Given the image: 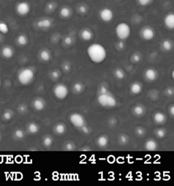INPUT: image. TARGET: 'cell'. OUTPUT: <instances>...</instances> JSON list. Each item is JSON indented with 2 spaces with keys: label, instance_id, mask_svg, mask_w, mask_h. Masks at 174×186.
<instances>
[{
  "label": "cell",
  "instance_id": "8",
  "mask_svg": "<svg viewBox=\"0 0 174 186\" xmlns=\"http://www.w3.org/2000/svg\"><path fill=\"white\" fill-rule=\"evenodd\" d=\"M70 122L74 125L75 128H81L82 126L85 125V119L82 115L79 113H73L70 115Z\"/></svg>",
  "mask_w": 174,
  "mask_h": 186
},
{
  "label": "cell",
  "instance_id": "48",
  "mask_svg": "<svg viewBox=\"0 0 174 186\" xmlns=\"http://www.w3.org/2000/svg\"><path fill=\"white\" fill-rule=\"evenodd\" d=\"M125 45L124 42H123V40H120V41H119V42H118L117 47H118V49L123 50L125 48Z\"/></svg>",
  "mask_w": 174,
  "mask_h": 186
},
{
  "label": "cell",
  "instance_id": "41",
  "mask_svg": "<svg viewBox=\"0 0 174 186\" xmlns=\"http://www.w3.org/2000/svg\"><path fill=\"white\" fill-rule=\"evenodd\" d=\"M47 10L49 11V12H52L55 10L56 8V4L53 3V2H50V3L48 4L47 5Z\"/></svg>",
  "mask_w": 174,
  "mask_h": 186
},
{
  "label": "cell",
  "instance_id": "26",
  "mask_svg": "<svg viewBox=\"0 0 174 186\" xmlns=\"http://www.w3.org/2000/svg\"><path fill=\"white\" fill-rule=\"evenodd\" d=\"M9 32V27L6 23L0 20V33L6 34Z\"/></svg>",
  "mask_w": 174,
  "mask_h": 186
},
{
  "label": "cell",
  "instance_id": "5",
  "mask_svg": "<svg viewBox=\"0 0 174 186\" xmlns=\"http://www.w3.org/2000/svg\"><path fill=\"white\" fill-rule=\"evenodd\" d=\"M53 92L57 98L59 100H64L68 96L69 89L65 85L58 84L54 87Z\"/></svg>",
  "mask_w": 174,
  "mask_h": 186
},
{
  "label": "cell",
  "instance_id": "36",
  "mask_svg": "<svg viewBox=\"0 0 174 186\" xmlns=\"http://www.w3.org/2000/svg\"><path fill=\"white\" fill-rule=\"evenodd\" d=\"M14 135L17 139H21L25 136V134H24L23 131H22V130H19V129L15 131Z\"/></svg>",
  "mask_w": 174,
  "mask_h": 186
},
{
  "label": "cell",
  "instance_id": "10",
  "mask_svg": "<svg viewBox=\"0 0 174 186\" xmlns=\"http://www.w3.org/2000/svg\"><path fill=\"white\" fill-rule=\"evenodd\" d=\"M164 24L169 29L174 28V15L172 13H168L164 18Z\"/></svg>",
  "mask_w": 174,
  "mask_h": 186
},
{
  "label": "cell",
  "instance_id": "15",
  "mask_svg": "<svg viewBox=\"0 0 174 186\" xmlns=\"http://www.w3.org/2000/svg\"><path fill=\"white\" fill-rule=\"evenodd\" d=\"M143 86L140 82H134L133 83L131 84V85L130 87V91L134 95H137L139 94L141 91H142Z\"/></svg>",
  "mask_w": 174,
  "mask_h": 186
},
{
  "label": "cell",
  "instance_id": "7",
  "mask_svg": "<svg viewBox=\"0 0 174 186\" xmlns=\"http://www.w3.org/2000/svg\"><path fill=\"white\" fill-rule=\"evenodd\" d=\"M114 13L112 9L109 8H104L102 9L99 12V18L102 21L109 23L113 20Z\"/></svg>",
  "mask_w": 174,
  "mask_h": 186
},
{
  "label": "cell",
  "instance_id": "9",
  "mask_svg": "<svg viewBox=\"0 0 174 186\" xmlns=\"http://www.w3.org/2000/svg\"><path fill=\"white\" fill-rule=\"evenodd\" d=\"M140 34L141 38H142L144 40L150 41L152 40L155 36V31L154 29L152 27L146 26L143 27L140 31Z\"/></svg>",
  "mask_w": 174,
  "mask_h": 186
},
{
  "label": "cell",
  "instance_id": "18",
  "mask_svg": "<svg viewBox=\"0 0 174 186\" xmlns=\"http://www.w3.org/2000/svg\"><path fill=\"white\" fill-rule=\"evenodd\" d=\"M145 148L146 150L150 151H153L157 150L158 148L157 143L154 141V140H152V139L148 140L145 143Z\"/></svg>",
  "mask_w": 174,
  "mask_h": 186
},
{
  "label": "cell",
  "instance_id": "20",
  "mask_svg": "<svg viewBox=\"0 0 174 186\" xmlns=\"http://www.w3.org/2000/svg\"><path fill=\"white\" fill-rule=\"evenodd\" d=\"M133 113L136 116L141 117L146 113V109L143 105H136L133 109Z\"/></svg>",
  "mask_w": 174,
  "mask_h": 186
},
{
  "label": "cell",
  "instance_id": "53",
  "mask_svg": "<svg viewBox=\"0 0 174 186\" xmlns=\"http://www.w3.org/2000/svg\"><path fill=\"white\" fill-rule=\"evenodd\" d=\"M1 38L0 37V42H1Z\"/></svg>",
  "mask_w": 174,
  "mask_h": 186
},
{
  "label": "cell",
  "instance_id": "46",
  "mask_svg": "<svg viewBox=\"0 0 174 186\" xmlns=\"http://www.w3.org/2000/svg\"><path fill=\"white\" fill-rule=\"evenodd\" d=\"M159 92H157V91H156V92H154V91H152V93H151V96H150V98L152 100H157L159 99V93H158Z\"/></svg>",
  "mask_w": 174,
  "mask_h": 186
},
{
  "label": "cell",
  "instance_id": "6",
  "mask_svg": "<svg viewBox=\"0 0 174 186\" xmlns=\"http://www.w3.org/2000/svg\"><path fill=\"white\" fill-rule=\"evenodd\" d=\"M16 12L22 17L27 16L31 12V5L27 1H20L16 6Z\"/></svg>",
  "mask_w": 174,
  "mask_h": 186
},
{
  "label": "cell",
  "instance_id": "52",
  "mask_svg": "<svg viewBox=\"0 0 174 186\" xmlns=\"http://www.w3.org/2000/svg\"><path fill=\"white\" fill-rule=\"evenodd\" d=\"M1 133H0V140H1Z\"/></svg>",
  "mask_w": 174,
  "mask_h": 186
},
{
  "label": "cell",
  "instance_id": "12",
  "mask_svg": "<svg viewBox=\"0 0 174 186\" xmlns=\"http://www.w3.org/2000/svg\"><path fill=\"white\" fill-rule=\"evenodd\" d=\"M146 79L149 81H154L158 78V73L154 69L149 68L145 72Z\"/></svg>",
  "mask_w": 174,
  "mask_h": 186
},
{
  "label": "cell",
  "instance_id": "2",
  "mask_svg": "<svg viewBox=\"0 0 174 186\" xmlns=\"http://www.w3.org/2000/svg\"><path fill=\"white\" fill-rule=\"evenodd\" d=\"M35 78L34 71L31 68H27L22 70L18 75V80L22 85H28L33 81Z\"/></svg>",
  "mask_w": 174,
  "mask_h": 186
},
{
  "label": "cell",
  "instance_id": "50",
  "mask_svg": "<svg viewBox=\"0 0 174 186\" xmlns=\"http://www.w3.org/2000/svg\"><path fill=\"white\" fill-rule=\"evenodd\" d=\"M166 93L168 96H172L173 94V89L172 88H167L166 90Z\"/></svg>",
  "mask_w": 174,
  "mask_h": 186
},
{
  "label": "cell",
  "instance_id": "3",
  "mask_svg": "<svg viewBox=\"0 0 174 186\" xmlns=\"http://www.w3.org/2000/svg\"><path fill=\"white\" fill-rule=\"evenodd\" d=\"M115 32L118 39L125 40L129 37L131 33L130 25L125 22H121L116 25Z\"/></svg>",
  "mask_w": 174,
  "mask_h": 186
},
{
  "label": "cell",
  "instance_id": "28",
  "mask_svg": "<svg viewBox=\"0 0 174 186\" xmlns=\"http://www.w3.org/2000/svg\"><path fill=\"white\" fill-rule=\"evenodd\" d=\"M14 116V112L12 111H11L10 109L6 110V111H4L3 114V118L5 119L6 121H10L13 118Z\"/></svg>",
  "mask_w": 174,
  "mask_h": 186
},
{
  "label": "cell",
  "instance_id": "4",
  "mask_svg": "<svg viewBox=\"0 0 174 186\" xmlns=\"http://www.w3.org/2000/svg\"><path fill=\"white\" fill-rule=\"evenodd\" d=\"M97 100L101 106L107 108H113L116 106V103H117L116 98L109 93L99 94Z\"/></svg>",
  "mask_w": 174,
  "mask_h": 186
},
{
  "label": "cell",
  "instance_id": "16",
  "mask_svg": "<svg viewBox=\"0 0 174 186\" xmlns=\"http://www.w3.org/2000/svg\"><path fill=\"white\" fill-rule=\"evenodd\" d=\"M52 24V21L49 19H42L38 20L37 25L39 28L41 29H47L50 28Z\"/></svg>",
  "mask_w": 174,
  "mask_h": 186
},
{
  "label": "cell",
  "instance_id": "29",
  "mask_svg": "<svg viewBox=\"0 0 174 186\" xmlns=\"http://www.w3.org/2000/svg\"><path fill=\"white\" fill-rule=\"evenodd\" d=\"M162 47L164 49V50H167V51H169V50H171V49H172V47H173L172 42L169 40H165L162 42Z\"/></svg>",
  "mask_w": 174,
  "mask_h": 186
},
{
  "label": "cell",
  "instance_id": "19",
  "mask_svg": "<svg viewBox=\"0 0 174 186\" xmlns=\"http://www.w3.org/2000/svg\"><path fill=\"white\" fill-rule=\"evenodd\" d=\"M59 14L63 19H68L72 15V10L68 6H63L59 10Z\"/></svg>",
  "mask_w": 174,
  "mask_h": 186
},
{
  "label": "cell",
  "instance_id": "34",
  "mask_svg": "<svg viewBox=\"0 0 174 186\" xmlns=\"http://www.w3.org/2000/svg\"><path fill=\"white\" fill-rule=\"evenodd\" d=\"M43 144L46 147H50L52 144V139L50 136H46L44 138L43 141Z\"/></svg>",
  "mask_w": 174,
  "mask_h": 186
},
{
  "label": "cell",
  "instance_id": "27",
  "mask_svg": "<svg viewBox=\"0 0 174 186\" xmlns=\"http://www.w3.org/2000/svg\"><path fill=\"white\" fill-rule=\"evenodd\" d=\"M114 74L118 79H123L125 77V73L124 72V70L121 68L116 69V70H114Z\"/></svg>",
  "mask_w": 174,
  "mask_h": 186
},
{
  "label": "cell",
  "instance_id": "24",
  "mask_svg": "<svg viewBox=\"0 0 174 186\" xmlns=\"http://www.w3.org/2000/svg\"><path fill=\"white\" fill-rule=\"evenodd\" d=\"M27 130H28L29 133L33 134L38 132L39 130H40V128H39V125L37 123L32 122L29 124L28 127H27Z\"/></svg>",
  "mask_w": 174,
  "mask_h": 186
},
{
  "label": "cell",
  "instance_id": "44",
  "mask_svg": "<svg viewBox=\"0 0 174 186\" xmlns=\"http://www.w3.org/2000/svg\"><path fill=\"white\" fill-rule=\"evenodd\" d=\"M65 149L67 151H73L75 149V145L72 143H67L65 144Z\"/></svg>",
  "mask_w": 174,
  "mask_h": 186
},
{
  "label": "cell",
  "instance_id": "1",
  "mask_svg": "<svg viewBox=\"0 0 174 186\" xmlns=\"http://www.w3.org/2000/svg\"><path fill=\"white\" fill-rule=\"evenodd\" d=\"M87 54L91 60L95 63H102L107 57L105 47L98 43H94L89 46L87 49Z\"/></svg>",
  "mask_w": 174,
  "mask_h": 186
},
{
  "label": "cell",
  "instance_id": "23",
  "mask_svg": "<svg viewBox=\"0 0 174 186\" xmlns=\"http://www.w3.org/2000/svg\"><path fill=\"white\" fill-rule=\"evenodd\" d=\"M109 143L108 138L106 136H101L97 139V144L101 147H105Z\"/></svg>",
  "mask_w": 174,
  "mask_h": 186
},
{
  "label": "cell",
  "instance_id": "47",
  "mask_svg": "<svg viewBox=\"0 0 174 186\" xmlns=\"http://www.w3.org/2000/svg\"><path fill=\"white\" fill-rule=\"evenodd\" d=\"M108 123L111 126H115L116 125V123H117V120H116V119L114 117L111 118L109 119Z\"/></svg>",
  "mask_w": 174,
  "mask_h": 186
},
{
  "label": "cell",
  "instance_id": "13",
  "mask_svg": "<svg viewBox=\"0 0 174 186\" xmlns=\"http://www.w3.org/2000/svg\"><path fill=\"white\" fill-rule=\"evenodd\" d=\"M33 106L36 111H42L46 106V102L42 98H36V99L33 100Z\"/></svg>",
  "mask_w": 174,
  "mask_h": 186
},
{
  "label": "cell",
  "instance_id": "42",
  "mask_svg": "<svg viewBox=\"0 0 174 186\" xmlns=\"http://www.w3.org/2000/svg\"><path fill=\"white\" fill-rule=\"evenodd\" d=\"M72 69V66H71V64L67 63V62H65L64 63V64L63 65V70L65 71V72H70Z\"/></svg>",
  "mask_w": 174,
  "mask_h": 186
},
{
  "label": "cell",
  "instance_id": "40",
  "mask_svg": "<svg viewBox=\"0 0 174 186\" xmlns=\"http://www.w3.org/2000/svg\"><path fill=\"white\" fill-rule=\"evenodd\" d=\"M137 1H138V3L139 4V5H141L142 6H146L152 3V1H153V0H137Z\"/></svg>",
  "mask_w": 174,
  "mask_h": 186
},
{
  "label": "cell",
  "instance_id": "35",
  "mask_svg": "<svg viewBox=\"0 0 174 186\" xmlns=\"http://www.w3.org/2000/svg\"><path fill=\"white\" fill-rule=\"evenodd\" d=\"M18 111H19L20 114H25L28 111V108L25 104H22L19 105V106L18 107Z\"/></svg>",
  "mask_w": 174,
  "mask_h": 186
},
{
  "label": "cell",
  "instance_id": "14",
  "mask_svg": "<svg viewBox=\"0 0 174 186\" xmlns=\"http://www.w3.org/2000/svg\"><path fill=\"white\" fill-rule=\"evenodd\" d=\"M80 37L83 40L89 41L93 38V32L88 28H84L80 31Z\"/></svg>",
  "mask_w": 174,
  "mask_h": 186
},
{
  "label": "cell",
  "instance_id": "25",
  "mask_svg": "<svg viewBox=\"0 0 174 186\" xmlns=\"http://www.w3.org/2000/svg\"><path fill=\"white\" fill-rule=\"evenodd\" d=\"M54 130H55L57 134H63L66 131V126L65 124H63L62 123H58L57 124L55 128H54Z\"/></svg>",
  "mask_w": 174,
  "mask_h": 186
},
{
  "label": "cell",
  "instance_id": "31",
  "mask_svg": "<svg viewBox=\"0 0 174 186\" xmlns=\"http://www.w3.org/2000/svg\"><path fill=\"white\" fill-rule=\"evenodd\" d=\"M135 132H136V134L137 136L141 137L144 136L146 134V130L143 127L141 126H138L136 128V130H135Z\"/></svg>",
  "mask_w": 174,
  "mask_h": 186
},
{
  "label": "cell",
  "instance_id": "11",
  "mask_svg": "<svg viewBox=\"0 0 174 186\" xmlns=\"http://www.w3.org/2000/svg\"><path fill=\"white\" fill-rule=\"evenodd\" d=\"M1 53L4 58L10 59L13 57L14 54V50L10 46H5V47L2 48Z\"/></svg>",
  "mask_w": 174,
  "mask_h": 186
},
{
  "label": "cell",
  "instance_id": "22",
  "mask_svg": "<svg viewBox=\"0 0 174 186\" xmlns=\"http://www.w3.org/2000/svg\"><path fill=\"white\" fill-rule=\"evenodd\" d=\"M17 42L20 46H26L29 42L28 37L25 34H20L17 38Z\"/></svg>",
  "mask_w": 174,
  "mask_h": 186
},
{
  "label": "cell",
  "instance_id": "21",
  "mask_svg": "<svg viewBox=\"0 0 174 186\" xmlns=\"http://www.w3.org/2000/svg\"><path fill=\"white\" fill-rule=\"evenodd\" d=\"M40 58L43 61H49L51 58V53L49 50L44 49L40 53Z\"/></svg>",
  "mask_w": 174,
  "mask_h": 186
},
{
  "label": "cell",
  "instance_id": "45",
  "mask_svg": "<svg viewBox=\"0 0 174 186\" xmlns=\"http://www.w3.org/2000/svg\"><path fill=\"white\" fill-rule=\"evenodd\" d=\"M99 92V94L107 93H108V89H107V88L106 86H102L100 87Z\"/></svg>",
  "mask_w": 174,
  "mask_h": 186
},
{
  "label": "cell",
  "instance_id": "30",
  "mask_svg": "<svg viewBox=\"0 0 174 186\" xmlns=\"http://www.w3.org/2000/svg\"><path fill=\"white\" fill-rule=\"evenodd\" d=\"M84 89V87L83 85V84L80 83V82H76V83L74 84V91L75 93H80L82 92Z\"/></svg>",
  "mask_w": 174,
  "mask_h": 186
},
{
  "label": "cell",
  "instance_id": "37",
  "mask_svg": "<svg viewBox=\"0 0 174 186\" xmlns=\"http://www.w3.org/2000/svg\"><path fill=\"white\" fill-rule=\"evenodd\" d=\"M78 10L79 13L81 14V15H85V14H86L87 11H88V9H87L86 6L84 5H80L78 7Z\"/></svg>",
  "mask_w": 174,
  "mask_h": 186
},
{
  "label": "cell",
  "instance_id": "17",
  "mask_svg": "<svg viewBox=\"0 0 174 186\" xmlns=\"http://www.w3.org/2000/svg\"><path fill=\"white\" fill-rule=\"evenodd\" d=\"M154 120L158 124H162L167 121V117L163 112H157L154 115Z\"/></svg>",
  "mask_w": 174,
  "mask_h": 186
},
{
  "label": "cell",
  "instance_id": "43",
  "mask_svg": "<svg viewBox=\"0 0 174 186\" xmlns=\"http://www.w3.org/2000/svg\"><path fill=\"white\" fill-rule=\"evenodd\" d=\"M64 43L66 45H71L73 43V38L71 36H67L64 39Z\"/></svg>",
  "mask_w": 174,
  "mask_h": 186
},
{
  "label": "cell",
  "instance_id": "51",
  "mask_svg": "<svg viewBox=\"0 0 174 186\" xmlns=\"http://www.w3.org/2000/svg\"><path fill=\"white\" fill-rule=\"evenodd\" d=\"M169 112L171 116H174V106L173 105L171 106V107L169 108Z\"/></svg>",
  "mask_w": 174,
  "mask_h": 186
},
{
  "label": "cell",
  "instance_id": "32",
  "mask_svg": "<svg viewBox=\"0 0 174 186\" xmlns=\"http://www.w3.org/2000/svg\"><path fill=\"white\" fill-rule=\"evenodd\" d=\"M156 135L159 137V138H164L165 136H166L167 134V132L166 130L163 129V128H159L156 130Z\"/></svg>",
  "mask_w": 174,
  "mask_h": 186
},
{
  "label": "cell",
  "instance_id": "49",
  "mask_svg": "<svg viewBox=\"0 0 174 186\" xmlns=\"http://www.w3.org/2000/svg\"><path fill=\"white\" fill-rule=\"evenodd\" d=\"M80 129L82 130V132H83L84 133H85V134H88V133L90 132V130H89L88 128L87 127V126H86L85 125L82 126Z\"/></svg>",
  "mask_w": 174,
  "mask_h": 186
},
{
  "label": "cell",
  "instance_id": "38",
  "mask_svg": "<svg viewBox=\"0 0 174 186\" xmlns=\"http://www.w3.org/2000/svg\"><path fill=\"white\" fill-rule=\"evenodd\" d=\"M131 60L133 62H135V63H137V62L140 61L141 55L138 53H134L131 56Z\"/></svg>",
  "mask_w": 174,
  "mask_h": 186
},
{
  "label": "cell",
  "instance_id": "33",
  "mask_svg": "<svg viewBox=\"0 0 174 186\" xmlns=\"http://www.w3.org/2000/svg\"><path fill=\"white\" fill-rule=\"evenodd\" d=\"M129 136L127 134H121L119 136V142L122 144H126L129 142Z\"/></svg>",
  "mask_w": 174,
  "mask_h": 186
},
{
  "label": "cell",
  "instance_id": "54",
  "mask_svg": "<svg viewBox=\"0 0 174 186\" xmlns=\"http://www.w3.org/2000/svg\"><path fill=\"white\" fill-rule=\"evenodd\" d=\"M0 86H1V80H0Z\"/></svg>",
  "mask_w": 174,
  "mask_h": 186
},
{
  "label": "cell",
  "instance_id": "39",
  "mask_svg": "<svg viewBox=\"0 0 174 186\" xmlns=\"http://www.w3.org/2000/svg\"><path fill=\"white\" fill-rule=\"evenodd\" d=\"M50 76L53 79H58L61 77V73L58 70H53L52 71Z\"/></svg>",
  "mask_w": 174,
  "mask_h": 186
}]
</instances>
